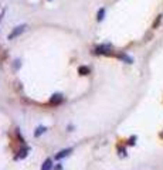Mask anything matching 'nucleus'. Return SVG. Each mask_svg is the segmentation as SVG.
Masks as SVG:
<instances>
[{
	"mask_svg": "<svg viewBox=\"0 0 163 170\" xmlns=\"http://www.w3.org/2000/svg\"><path fill=\"white\" fill-rule=\"evenodd\" d=\"M95 54H105V55H111L112 54V46L105 44V46H99L95 48Z\"/></svg>",
	"mask_w": 163,
	"mask_h": 170,
	"instance_id": "nucleus-1",
	"label": "nucleus"
},
{
	"mask_svg": "<svg viewBox=\"0 0 163 170\" xmlns=\"http://www.w3.org/2000/svg\"><path fill=\"white\" fill-rule=\"evenodd\" d=\"M26 30V24H23V26H18V27H16L12 33H10V35H9V40H13V38H16L17 35H20V34L23 33Z\"/></svg>",
	"mask_w": 163,
	"mask_h": 170,
	"instance_id": "nucleus-2",
	"label": "nucleus"
},
{
	"mask_svg": "<svg viewBox=\"0 0 163 170\" xmlns=\"http://www.w3.org/2000/svg\"><path fill=\"white\" fill-rule=\"evenodd\" d=\"M60 102H63V95L61 94H54L53 97H51V103H60Z\"/></svg>",
	"mask_w": 163,
	"mask_h": 170,
	"instance_id": "nucleus-3",
	"label": "nucleus"
},
{
	"mask_svg": "<svg viewBox=\"0 0 163 170\" xmlns=\"http://www.w3.org/2000/svg\"><path fill=\"white\" fill-rule=\"evenodd\" d=\"M70 153H71V149H64V150L58 152V154H55V159L60 160V159H63V157H65V156H68Z\"/></svg>",
	"mask_w": 163,
	"mask_h": 170,
	"instance_id": "nucleus-4",
	"label": "nucleus"
},
{
	"mask_svg": "<svg viewBox=\"0 0 163 170\" xmlns=\"http://www.w3.org/2000/svg\"><path fill=\"white\" fill-rule=\"evenodd\" d=\"M51 167H53V160H51V159H47V160L43 163L41 170H51Z\"/></svg>",
	"mask_w": 163,
	"mask_h": 170,
	"instance_id": "nucleus-5",
	"label": "nucleus"
},
{
	"mask_svg": "<svg viewBox=\"0 0 163 170\" xmlns=\"http://www.w3.org/2000/svg\"><path fill=\"white\" fill-rule=\"evenodd\" d=\"M78 72H80V75H88L89 74V68L85 67V65H81L78 68Z\"/></svg>",
	"mask_w": 163,
	"mask_h": 170,
	"instance_id": "nucleus-6",
	"label": "nucleus"
},
{
	"mask_svg": "<svg viewBox=\"0 0 163 170\" xmlns=\"http://www.w3.org/2000/svg\"><path fill=\"white\" fill-rule=\"evenodd\" d=\"M29 150H30L29 148H26V149H23V150H20V152H18V154H17V159H18V157H20V159H23V157H26V156H27V153H29Z\"/></svg>",
	"mask_w": 163,
	"mask_h": 170,
	"instance_id": "nucleus-7",
	"label": "nucleus"
},
{
	"mask_svg": "<svg viewBox=\"0 0 163 170\" xmlns=\"http://www.w3.org/2000/svg\"><path fill=\"white\" fill-rule=\"evenodd\" d=\"M46 129H47V128H46V126H38V128H37V131H35V133H34V135L37 136V137H38V136L41 135V133H44V132H46Z\"/></svg>",
	"mask_w": 163,
	"mask_h": 170,
	"instance_id": "nucleus-8",
	"label": "nucleus"
},
{
	"mask_svg": "<svg viewBox=\"0 0 163 170\" xmlns=\"http://www.w3.org/2000/svg\"><path fill=\"white\" fill-rule=\"evenodd\" d=\"M104 16H105V9H101V10L98 12L97 20H98V21H102V20H104Z\"/></svg>",
	"mask_w": 163,
	"mask_h": 170,
	"instance_id": "nucleus-9",
	"label": "nucleus"
},
{
	"mask_svg": "<svg viewBox=\"0 0 163 170\" xmlns=\"http://www.w3.org/2000/svg\"><path fill=\"white\" fill-rule=\"evenodd\" d=\"M119 58H121V60H123V61H126L128 64H132V58H130V57H128L126 54H121V55H119Z\"/></svg>",
	"mask_w": 163,
	"mask_h": 170,
	"instance_id": "nucleus-10",
	"label": "nucleus"
},
{
	"mask_svg": "<svg viewBox=\"0 0 163 170\" xmlns=\"http://www.w3.org/2000/svg\"><path fill=\"white\" fill-rule=\"evenodd\" d=\"M160 21H162V16H158V18H156L155 23H153V29H156V27L160 24Z\"/></svg>",
	"mask_w": 163,
	"mask_h": 170,
	"instance_id": "nucleus-11",
	"label": "nucleus"
},
{
	"mask_svg": "<svg viewBox=\"0 0 163 170\" xmlns=\"http://www.w3.org/2000/svg\"><path fill=\"white\" fill-rule=\"evenodd\" d=\"M119 154H121V156H125V154H126L125 149H119Z\"/></svg>",
	"mask_w": 163,
	"mask_h": 170,
	"instance_id": "nucleus-12",
	"label": "nucleus"
},
{
	"mask_svg": "<svg viewBox=\"0 0 163 170\" xmlns=\"http://www.w3.org/2000/svg\"><path fill=\"white\" fill-rule=\"evenodd\" d=\"M135 139H136V137H130V139H129V145H133V143H135Z\"/></svg>",
	"mask_w": 163,
	"mask_h": 170,
	"instance_id": "nucleus-13",
	"label": "nucleus"
}]
</instances>
